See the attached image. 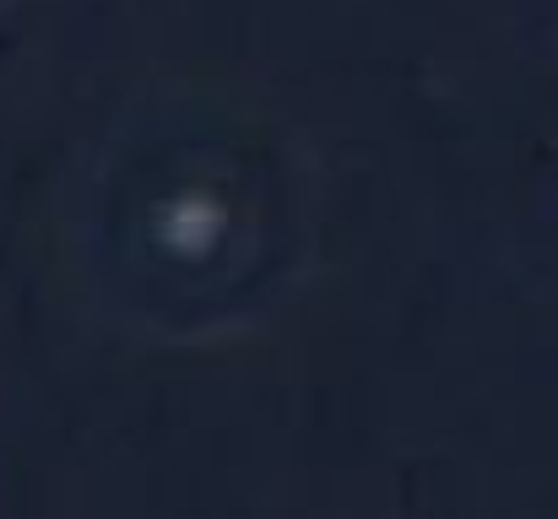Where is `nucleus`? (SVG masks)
Wrapping results in <instances>:
<instances>
[{"mask_svg":"<svg viewBox=\"0 0 558 519\" xmlns=\"http://www.w3.org/2000/svg\"><path fill=\"white\" fill-rule=\"evenodd\" d=\"M222 233H228V206H222L217 189H206V184L174 189V195L158 206V217H153V238H158V249L174 255V260H206V255H217Z\"/></svg>","mask_w":558,"mask_h":519,"instance_id":"obj_1","label":"nucleus"}]
</instances>
